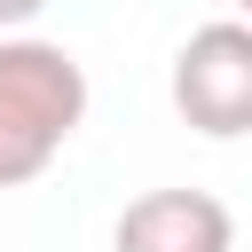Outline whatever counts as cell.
Listing matches in <instances>:
<instances>
[{"label": "cell", "mask_w": 252, "mask_h": 252, "mask_svg": "<svg viewBox=\"0 0 252 252\" xmlns=\"http://www.w3.org/2000/svg\"><path fill=\"white\" fill-rule=\"evenodd\" d=\"M87 118V71L63 39L0 32V189L39 181Z\"/></svg>", "instance_id": "6da1fadb"}, {"label": "cell", "mask_w": 252, "mask_h": 252, "mask_svg": "<svg viewBox=\"0 0 252 252\" xmlns=\"http://www.w3.org/2000/svg\"><path fill=\"white\" fill-rule=\"evenodd\" d=\"M173 110L205 142H236L252 126V32L236 16H213L173 55Z\"/></svg>", "instance_id": "7a4b0ae2"}, {"label": "cell", "mask_w": 252, "mask_h": 252, "mask_svg": "<svg viewBox=\"0 0 252 252\" xmlns=\"http://www.w3.org/2000/svg\"><path fill=\"white\" fill-rule=\"evenodd\" d=\"M110 252H236V213L213 189H150L118 213Z\"/></svg>", "instance_id": "3957f363"}, {"label": "cell", "mask_w": 252, "mask_h": 252, "mask_svg": "<svg viewBox=\"0 0 252 252\" xmlns=\"http://www.w3.org/2000/svg\"><path fill=\"white\" fill-rule=\"evenodd\" d=\"M39 8H47V0H0V32H24Z\"/></svg>", "instance_id": "277c9868"}]
</instances>
